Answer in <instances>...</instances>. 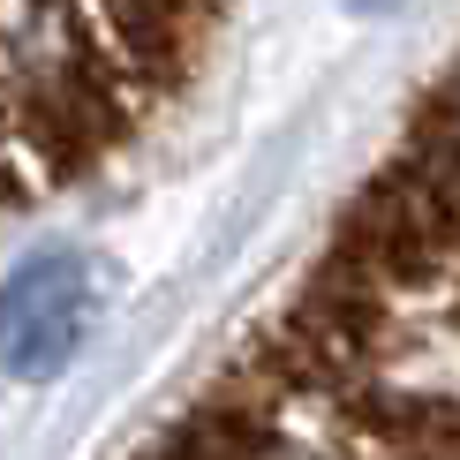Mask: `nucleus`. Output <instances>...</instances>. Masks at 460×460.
<instances>
[{
	"label": "nucleus",
	"mask_w": 460,
	"mask_h": 460,
	"mask_svg": "<svg viewBox=\"0 0 460 460\" xmlns=\"http://www.w3.org/2000/svg\"><path fill=\"white\" fill-rule=\"evenodd\" d=\"M453 75L137 460H460Z\"/></svg>",
	"instance_id": "nucleus-1"
},
{
	"label": "nucleus",
	"mask_w": 460,
	"mask_h": 460,
	"mask_svg": "<svg viewBox=\"0 0 460 460\" xmlns=\"http://www.w3.org/2000/svg\"><path fill=\"white\" fill-rule=\"evenodd\" d=\"M219 46L212 8H0V212L128 159Z\"/></svg>",
	"instance_id": "nucleus-2"
},
{
	"label": "nucleus",
	"mask_w": 460,
	"mask_h": 460,
	"mask_svg": "<svg viewBox=\"0 0 460 460\" xmlns=\"http://www.w3.org/2000/svg\"><path fill=\"white\" fill-rule=\"evenodd\" d=\"M99 287L75 249H38L0 279V362L15 377H53L61 362L91 340Z\"/></svg>",
	"instance_id": "nucleus-3"
}]
</instances>
